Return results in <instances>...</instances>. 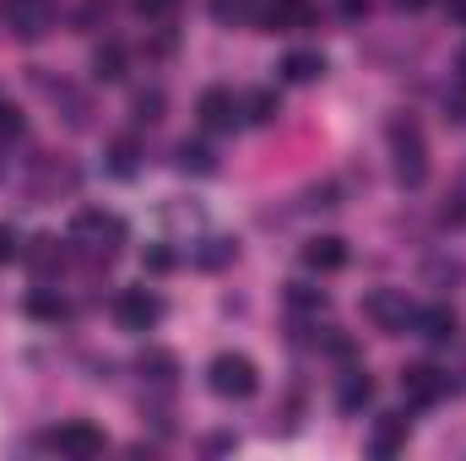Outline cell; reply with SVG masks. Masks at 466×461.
<instances>
[{"instance_id":"cell-1","label":"cell","mask_w":466,"mask_h":461,"mask_svg":"<svg viewBox=\"0 0 466 461\" xmlns=\"http://www.w3.org/2000/svg\"><path fill=\"white\" fill-rule=\"evenodd\" d=\"M207 385H212L218 396H228V402H244V396H255L260 374H255V364H249L244 353H218V358L207 364Z\"/></svg>"},{"instance_id":"cell-2","label":"cell","mask_w":466,"mask_h":461,"mask_svg":"<svg viewBox=\"0 0 466 461\" xmlns=\"http://www.w3.org/2000/svg\"><path fill=\"white\" fill-rule=\"evenodd\" d=\"M390 147H396V179H401L407 190H418V185L429 179V158H423L418 125H412V119H396V125H390Z\"/></svg>"},{"instance_id":"cell-3","label":"cell","mask_w":466,"mask_h":461,"mask_svg":"<svg viewBox=\"0 0 466 461\" xmlns=\"http://www.w3.org/2000/svg\"><path fill=\"white\" fill-rule=\"evenodd\" d=\"M401 385H407V402H412V407H434V402L456 396V380H451L445 369H434V364H412V369L401 374Z\"/></svg>"},{"instance_id":"cell-4","label":"cell","mask_w":466,"mask_h":461,"mask_svg":"<svg viewBox=\"0 0 466 461\" xmlns=\"http://www.w3.org/2000/svg\"><path fill=\"white\" fill-rule=\"evenodd\" d=\"M44 446L49 451H60V456H104V435L87 424V418H71V424H60V429H49L44 435Z\"/></svg>"},{"instance_id":"cell-5","label":"cell","mask_w":466,"mask_h":461,"mask_svg":"<svg viewBox=\"0 0 466 461\" xmlns=\"http://www.w3.org/2000/svg\"><path fill=\"white\" fill-rule=\"evenodd\" d=\"M157 315H163V299L147 293V288H125V293L115 299V321L125 326V332H152Z\"/></svg>"},{"instance_id":"cell-6","label":"cell","mask_w":466,"mask_h":461,"mask_svg":"<svg viewBox=\"0 0 466 461\" xmlns=\"http://www.w3.org/2000/svg\"><path fill=\"white\" fill-rule=\"evenodd\" d=\"M76 239L82 244H93V250H104V255H115V244H125V223H119L115 212H98V207H87V212H76Z\"/></svg>"},{"instance_id":"cell-7","label":"cell","mask_w":466,"mask_h":461,"mask_svg":"<svg viewBox=\"0 0 466 461\" xmlns=\"http://www.w3.org/2000/svg\"><path fill=\"white\" fill-rule=\"evenodd\" d=\"M363 315H369L380 332H407V326H412V304H407L401 293H390V288L369 293V299H363Z\"/></svg>"},{"instance_id":"cell-8","label":"cell","mask_w":466,"mask_h":461,"mask_svg":"<svg viewBox=\"0 0 466 461\" xmlns=\"http://www.w3.org/2000/svg\"><path fill=\"white\" fill-rule=\"evenodd\" d=\"M238 109H244V104L233 98L228 87H207L201 104H196V115H201L207 130H233V125H238Z\"/></svg>"},{"instance_id":"cell-9","label":"cell","mask_w":466,"mask_h":461,"mask_svg":"<svg viewBox=\"0 0 466 461\" xmlns=\"http://www.w3.org/2000/svg\"><path fill=\"white\" fill-rule=\"evenodd\" d=\"M260 22H266L271 33H304V27L315 22V11H309V0H266Z\"/></svg>"},{"instance_id":"cell-10","label":"cell","mask_w":466,"mask_h":461,"mask_svg":"<svg viewBox=\"0 0 466 461\" xmlns=\"http://www.w3.org/2000/svg\"><path fill=\"white\" fill-rule=\"evenodd\" d=\"M412 326H418V337H429V343H456V332H461V321H456V310L451 304H429V310H412Z\"/></svg>"},{"instance_id":"cell-11","label":"cell","mask_w":466,"mask_h":461,"mask_svg":"<svg viewBox=\"0 0 466 461\" xmlns=\"http://www.w3.org/2000/svg\"><path fill=\"white\" fill-rule=\"evenodd\" d=\"M304 266L320 271V277H326V271H342V266H348V244H342L337 233H320V239L304 244Z\"/></svg>"},{"instance_id":"cell-12","label":"cell","mask_w":466,"mask_h":461,"mask_svg":"<svg viewBox=\"0 0 466 461\" xmlns=\"http://www.w3.org/2000/svg\"><path fill=\"white\" fill-rule=\"evenodd\" d=\"M407 435H412L407 413H390V418H380V429L369 435V451H374V456H396V451L407 446Z\"/></svg>"},{"instance_id":"cell-13","label":"cell","mask_w":466,"mask_h":461,"mask_svg":"<svg viewBox=\"0 0 466 461\" xmlns=\"http://www.w3.org/2000/svg\"><path fill=\"white\" fill-rule=\"evenodd\" d=\"M11 22L22 38H38L49 27V0H11Z\"/></svg>"},{"instance_id":"cell-14","label":"cell","mask_w":466,"mask_h":461,"mask_svg":"<svg viewBox=\"0 0 466 461\" xmlns=\"http://www.w3.org/2000/svg\"><path fill=\"white\" fill-rule=\"evenodd\" d=\"M282 77H288V82H315V77H326V55H315V49H293V55L282 60Z\"/></svg>"},{"instance_id":"cell-15","label":"cell","mask_w":466,"mask_h":461,"mask_svg":"<svg viewBox=\"0 0 466 461\" xmlns=\"http://www.w3.org/2000/svg\"><path fill=\"white\" fill-rule=\"evenodd\" d=\"M337 402H342V413H363L374 402V380L363 369H352L348 380H342V391H337Z\"/></svg>"},{"instance_id":"cell-16","label":"cell","mask_w":466,"mask_h":461,"mask_svg":"<svg viewBox=\"0 0 466 461\" xmlns=\"http://www.w3.org/2000/svg\"><path fill=\"white\" fill-rule=\"evenodd\" d=\"M27 315H33V321H66L71 304H66L60 293H49V288H33V293H27Z\"/></svg>"},{"instance_id":"cell-17","label":"cell","mask_w":466,"mask_h":461,"mask_svg":"<svg viewBox=\"0 0 466 461\" xmlns=\"http://www.w3.org/2000/svg\"><path fill=\"white\" fill-rule=\"evenodd\" d=\"M22 255H27V266H33V271H60V266H66V255L55 250V239H33Z\"/></svg>"},{"instance_id":"cell-18","label":"cell","mask_w":466,"mask_h":461,"mask_svg":"<svg viewBox=\"0 0 466 461\" xmlns=\"http://www.w3.org/2000/svg\"><path fill=\"white\" fill-rule=\"evenodd\" d=\"M174 369H179V364H174V353H163V347H147V353H141V374H147V380L168 385V380H174Z\"/></svg>"},{"instance_id":"cell-19","label":"cell","mask_w":466,"mask_h":461,"mask_svg":"<svg viewBox=\"0 0 466 461\" xmlns=\"http://www.w3.org/2000/svg\"><path fill=\"white\" fill-rule=\"evenodd\" d=\"M179 169H185V174H212V169H218V163H212V147H207V141H185V147H179Z\"/></svg>"},{"instance_id":"cell-20","label":"cell","mask_w":466,"mask_h":461,"mask_svg":"<svg viewBox=\"0 0 466 461\" xmlns=\"http://www.w3.org/2000/svg\"><path fill=\"white\" fill-rule=\"evenodd\" d=\"M233 255H238V244H233V239H207V244L196 250V266H212V271H218V266H228Z\"/></svg>"},{"instance_id":"cell-21","label":"cell","mask_w":466,"mask_h":461,"mask_svg":"<svg viewBox=\"0 0 466 461\" xmlns=\"http://www.w3.org/2000/svg\"><path fill=\"white\" fill-rule=\"evenodd\" d=\"M288 304H293V310H304V315H315V310H326V293H320V288H309V282H293V288H288Z\"/></svg>"},{"instance_id":"cell-22","label":"cell","mask_w":466,"mask_h":461,"mask_svg":"<svg viewBox=\"0 0 466 461\" xmlns=\"http://www.w3.org/2000/svg\"><path fill=\"white\" fill-rule=\"evenodd\" d=\"M93 66H98V77H104V82H119V77H125V49H119V44H104Z\"/></svg>"},{"instance_id":"cell-23","label":"cell","mask_w":466,"mask_h":461,"mask_svg":"<svg viewBox=\"0 0 466 461\" xmlns=\"http://www.w3.org/2000/svg\"><path fill=\"white\" fill-rule=\"evenodd\" d=\"M244 109H249V119H255V125H266V119H277L282 98H277V93H249V98H244Z\"/></svg>"},{"instance_id":"cell-24","label":"cell","mask_w":466,"mask_h":461,"mask_svg":"<svg viewBox=\"0 0 466 461\" xmlns=\"http://www.w3.org/2000/svg\"><path fill=\"white\" fill-rule=\"evenodd\" d=\"M109 169L115 174H136V141L130 136H119L115 147H109Z\"/></svg>"},{"instance_id":"cell-25","label":"cell","mask_w":466,"mask_h":461,"mask_svg":"<svg viewBox=\"0 0 466 461\" xmlns=\"http://www.w3.org/2000/svg\"><path fill=\"white\" fill-rule=\"evenodd\" d=\"M212 11H218L223 22H249V16H260L255 0H212Z\"/></svg>"},{"instance_id":"cell-26","label":"cell","mask_w":466,"mask_h":461,"mask_svg":"<svg viewBox=\"0 0 466 461\" xmlns=\"http://www.w3.org/2000/svg\"><path fill=\"white\" fill-rule=\"evenodd\" d=\"M136 119H141V125H152V119H163V93H157V87L136 98Z\"/></svg>"},{"instance_id":"cell-27","label":"cell","mask_w":466,"mask_h":461,"mask_svg":"<svg viewBox=\"0 0 466 461\" xmlns=\"http://www.w3.org/2000/svg\"><path fill=\"white\" fill-rule=\"evenodd\" d=\"M168 266H174V250H163V244L147 250V271H168Z\"/></svg>"},{"instance_id":"cell-28","label":"cell","mask_w":466,"mask_h":461,"mask_svg":"<svg viewBox=\"0 0 466 461\" xmlns=\"http://www.w3.org/2000/svg\"><path fill=\"white\" fill-rule=\"evenodd\" d=\"M136 5H141L147 16H157V22H168V16H174V0H136Z\"/></svg>"},{"instance_id":"cell-29","label":"cell","mask_w":466,"mask_h":461,"mask_svg":"<svg viewBox=\"0 0 466 461\" xmlns=\"http://www.w3.org/2000/svg\"><path fill=\"white\" fill-rule=\"evenodd\" d=\"M0 136H22V115L5 109V104H0Z\"/></svg>"},{"instance_id":"cell-30","label":"cell","mask_w":466,"mask_h":461,"mask_svg":"<svg viewBox=\"0 0 466 461\" xmlns=\"http://www.w3.org/2000/svg\"><path fill=\"white\" fill-rule=\"evenodd\" d=\"M11 255H16V229H5V223H0V266H5Z\"/></svg>"},{"instance_id":"cell-31","label":"cell","mask_w":466,"mask_h":461,"mask_svg":"<svg viewBox=\"0 0 466 461\" xmlns=\"http://www.w3.org/2000/svg\"><path fill=\"white\" fill-rule=\"evenodd\" d=\"M401 5H412V11H418V5H429V0H401Z\"/></svg>"},{"instance_id":"cell-32","label":"cell","mask_w":466,"mask_h":461,"mask_svg":"<svg viewBox=\"0 0 466 461\" xmlns=\"http://www.w3.org/2000/svg\"><path fill=\"white\" fill-rule=\"evenodd\" d=\"M461 71H466V55H461Z\"/></svg>"}]
</instances>
